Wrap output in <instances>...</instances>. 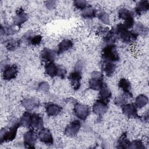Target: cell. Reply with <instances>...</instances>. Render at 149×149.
<instances>
[{"mask_svg":"<svg viewBox=\"0 0 149 149\" xmlns=\"http://www.w3.org/2000/svg\"><path fill=\"white\" fill-rule=\"evenodd\" d=\"M132 97V95L131 93H123L115 98L114 103L117 106L122 107L123 105L127 104L129 99Z\"/></svg>","mask_w":149,"mask_h":149,"instance_id":"25","label":"cell"},{"mask_svg":"<svg viewBox=\"0 0 149 149\" xmlns=\"http://www.w3.org/2000/svg\"><path fill=\"white\" fill-rule=\"evenodd\" d=\"M91 77H98V78H103V74L101 72L99 71H93L91 73Z\"/></svg>","mask_w":149,"mask_h":149,"instance_id":"43","label":"cell"},{"mask_svg":"<svg viewBox=\"0 0 149 149\" xmlns=\"http://www.w3.org/2000/svg\"><path fill=\"white\" fill-rule=\"evenodd\" d=\"M29 19L28 14L26 13L23 9H19L16 13L15 16L13 19L14 24L17 27H20Z\"/></svg>","mask_w":149,"mask_h":149,"instance_id":"13","label":"cell"},{"mask_svg":"<svg viewBox=\"0 0 149 149\" xmlns=\"http://www.w3.org/2000/svg\"><path fill=\"white\" fill-rule=\"evenodd\" d=\"M66 74V68L64 66H63L62 65H58L57 76H59V77H61L62 79H64Z\"/></svg>","mask_w":149,"mask_h":149,"instance_id":"38","label":"cell"},{"mask_svg":"<svg viewBox=\"0 0 149 149\" xmlns=\"http://www.w3.org/2000/svg\"><path fill=\"white\" fill-rule=\"evenodd\" d=\"M38 138V134L34 129L26 132L23 136V143L26 148H34V145Z\"/></svg>","mask_w":149,"mask_h":149,"instance_id":"5","label":"cell"},{"mask_svg":"<svg viewBox=\"0 0 149 149\" xmlns=\"http://www.w3.org/2000/svg\"><path fill=\"white\" fill-rule=\"evenodd\" d=\"M73 47V42L70 40H63L58 45L57 54L59 55L63 54L69 49H70Z\"/></svg>","mask_w":149,"mask_h":149,"instance_id":"21","label":"cell"},{"mask_svg":"<svg viewBox=\"0 0 149 149\" xmlns=\"http://www.w3.org/2000/svg\"><path fill=\"white\" fill-rule=\"evenodd\" d=\"M81 73L74 70L71 72L68 76V79L71 84L72 88L74 90H77L80 88L81 86Z\"/></svg>","mask_w":149,"mask_h":149,"instance_id":"12","label":"cell"},{"mask_svg":"<svg viewBox=\"0 0 149 149\" xmlns=\"http://www.w3.org/2000/svg\"><path fill=\"white\" fill-rule=\"evenodd\" d=\"M38 88L40 90L47 91L49 90V86L47 82L45 81H42L39 83L38 84Z\"/></svg>","mask_w":149,"mask_h":149,"instance_id":"40","label":"cell"},{"mask_svg":"<svg viewBox=\"0 0 149 149\" xmlns=\"http://www.w3.org/2000/svg\"><path fill=\"white\" fill-rule=\"evenodd\" d=\"M111 97H112L111 91L107 87V84H105L104 86L100 90V93H99L100 99L108 102Z\"/></svg>","mask_w":149,"mask_h":149,"instance_id":"26","label":"cell"},{"mask_svg":"<svg viewBox=\"0 0 149 149\" xmlns=\"http://www.w3.org/2000/svg\"><path fill=\"white\" fill-rule=\"evenodd\" d=\"M102 58L104 61L115 63L119 60V55L116 46L113 45H106L102 50Z\"/></svg>","mask_w":149,"mask_h":149,"instance_id":"3","label":"cell"},{"mask_svg":"<svg viewBox=\"0 0 149 149\" xmlns=\"http://www.w3.org/2000/svg\"><path fill=\"white\" fill-rule=\"evenodd\" d=\"M118 86L124 93H131L132 85L127 79L125 78L120 79L118 83Z\"/></svg>","mask_w":149,"mask_h":149,"instance_id":"28","label":"cell"},{"mask_svg":"<svg viewBox=\"0 0 149 149\" xmlns=\"http://www.w3.org/2000/svg\"><path fill=\"white\" fill-rule=\"evenodd\" d=\"M149 9V2L148 1H140L137 4L134 8V15H140L144 12H146Z\"/></svg>","mask_w":149,"mask_h":149,"instance_id":"19","label":"cell"},{"mask_svg":"<svg viewBox=\"0 0 149 149\" xmlns=\"http://www.w3.org/2000/svg\"><path fill=\"white\" fill-rule=\"evenodd\" d=\"M57 55V52L54 50L45 48L41 51L40 56L43 61L48 63L54 62L56 59Z\"/></svg>","mask_w":149,"mask_h":149,"instance_id":"14","label":"cell"},{"mask_svg":"<svg viewBox=\"0 0 149 149\" xmlns=\"http://www.w3.org/2000/svg\"><path fill=\"white\" fill-rule=\"evenodd\" d=\"M105 84L103 81V78L91 77L88 81V87L93 90H100Z\"/></svg>","mask_w":149,"mask_h":149,"instance_id":"18","label":"cell"},{"mask_svg":"<svg viewBox=\"0 0 149 149\" xmlns=\"http://www.w3.org/2000/svg\"><path fill=\"white\" fill-rule=\"evenodd\" d=\"M122 111L123 115L130 119H140L137 113V108L133 104L127 103L122 107Z\"/></svg>","mask_w":149,"mask_h":149,"instance_id":"7","label":"cell"},{"mask_svg":"<svg viewBox=\"0 0 149 149\" xmlns=\"http://www.w3.org/2000/svg\"><path fill=\"white\" fill-rule=\"evenodd\" d=\"M17 31L16 29L12 25H7L4 27L1 26V36H12L15 34Z\"/></svg>","mask_w":149,"mask_h":149,"instance_id":"34","label":"cell"},{"mask_svg":"<svg viewBox=\"0 0 149 149\" xmlns=\"http://www.w3.org/2000/svg\"><path fill=\"white\" fill-rule=\"evenodd\" d=\"M18 73L17 66L15 65H5L2 72V77L5 80L14 79Z\"/></svg>","mask_w":149,"mask_h":149,"instance_id":"10","label":"cell"},{"mask_svg":"<svg viewBox=\"0 0 149 149\" xmlns=\"http://www.w3.org/2000/svg\"><path fill=\"white\" fill-rule=\"evenodd\" d=\"M140 119H141L144 122H148V112H147L146 114H144V116L140 117Z\"/></svg>","mask_w":149,"mask_h":149,"instance_id":"44","label":"cell"},{"mask_svg":"<svg viewBox=\"0 0 149 149\" xmlns=\"http://www.w3.org/2000/svg\"><path fill=\"white\" fill-rule=\"evenodd\" d=\"M40 140L46 144L51 145L54 143V139L51 131L47 128H42L38 133Z\"/></svg>","mask_w":149,"mask_h":149,"instance_id":"11","label":"cell"},{"mask_svg":"<svg viewBox=\"0 0 149 149\" xmlns=\"http://www.w3.org/2000/svg\"><path fill=\"white\" fill-rule=\"evenodd\" d=\"M130 141L127 137L126 133H123L117 141V148H128L130 144Z\"/></svg>","mask_w":149,"mask_h":149,"instance_id":"31","label":"cell"},{"mask_svg":"<svg viewBox=\"0 0 149 149\" xmlns=\"http://www.w3.org/2000/svg\"><path fill=\"white\" fill-rule=\"evenodd\" d=\"M81 16L85 19H93L97 16L95 9L91 6H87L84 9L81 10Z\"/></svg>","mask_w":149,"mask_h":149,"instance_id":"27","label":"cell"},{"mask_svg":"<svg viewBox=\"0 0 149 149\" xmlns=\"http://www.w3.org/2000/svg\"><path fill=\"white\" fill-rule=\"evenodd\" d=\"M19 126H20L18 121H16L13 122L9 127L1 129L0 132L1 143L13 140L16 136L17 129Z\"/></svg>","mask_w":149,"mask_h":149,"instance_id":"2","label":"cell"},{"mask_svg":"<svg viewBox=\"0 0 149 149\" xmlns=\"http://www.w3.org/2000/svg\"><path fill=\"white\" fill-rule=\"evenodd\" d=\"M44 121L42 116L38 113L31 114V127L36 129H41L43 128Z\"/></svg>","mask_w":149,"mask_h":149,"instance_id":"17","label":"cell"},{"mask_svg":"<svg viewBox=\"0 0 149 149\" xmlns=\"http://www.w3.org/2000/svg\"><path fill=\"white\" fill-rule=\"evenodd\" d=\"M62 111V108L54 103H48L45 105V111L49 116H55L59 115Z\"/></svg>","mask_w":149,"mask_h":149,"instance_id":"16","label":"cell"},{"mask_svg":"<svg viewBox=\"0 0 149 149\" xmlns=\"http://www.w3.org/2000/svg\"><path fill=\"white\" fill-rule=\"evenodd\" d=\"M108 103L102 100H97L93 104V112L98 116H102L108 109Z\"/></svg>","mask_w":149,"mask_h":149,"instance_id":"9","label":"cell"},{"mask_svg":"<svg viewBox=\"0 0 149 149\" xmlns=\"http://www.w3.org/2000/svg\"><path fill=\"white\" fill-rule=\"evenodd\" d=\"M116 36L113 30H109L104 37V41L106 45H113L116 40Z\"/></svg>","mask_w":149,"mask_h":149,"instance_id":"32","label":"cell"},{"mask_svg":"<svg viewBox=\"0 0 149 149\" xmlns=\"http://www.w3.org/2000/svg\"><path fill=\"white\" fill-rule=\"evenodd\" d=\"M42 40V37L40 35L35 34L33 31L26 32L22 37V41L25 43L31 45H39Z\"/></svg>","mask_w":149,"mask_h":149,"instance_id":"8","label":"cell"},{"mask_svg":"<svg viewBox=\"0 0 149 149\" xmlns=\"http://www.w3.org/2000/svg\"><path fill=\"white\" fill-rule=\"evenodd\" d=\"M81 125L80 121L76 120L69 123L64 130V134L70 137H75L79 133Z\"/></svg>","mask_w":149,"mask_h":149,"instance_id":"6","label":"cell"},{"mask_svg":"<svg viewBox=\"0 0 149 149\" xmlns=\"http://www.w3.org/2000/svg\"><path fill=\"white\" fill-rule=\"evenodd\" d=\"M31 114L29 111L25 112L18 120L19 126L24 127H30L31 125Z\"/></svg>","mask_w":149,"mask_h":149,"instance_id":"20","label":"cell"},{"mask_svg":"<svg viewBox=\"0 0 149 149\" xmlns=\"http://www.w3.org/2000/svg\"><path fill=\"white\" fill-rule=\"evenodd\" d=\"M144 148H145V146L143 141L139 139H137V140H133L132 142H130V144L128 147V148H131V149Z\"/></svg>","mask_w":149,"mask_h":149,"instance_id":"35","label":"cell"},{"mask_svg":"<svg viewBox=\"0 0 149 149\" xmlns=\"http://www.w3.org/2000/svg\"><path fill=\"white\" fill-rule=\"evenodd\" d=\"M84 66V61L82 60H79L76 62L74 66V70L81 73V71L83 70Z\"/></svg>","mask_w":149,"mask_h":149,"instance_id":"39","label":"cell"},{"mask_svg":"<svg viewBox=\"0 0 149 149\" xmlns=\"http://www.w3.org/2000/svg\"><path fill=\"white\" fill-rule=\"evenodd\" d=\"M102 70L107 76H111L116 70V66L115 63L104 61L102 65Z\"/></svg>","mask_w":149,"mask_h":149,"instance_id":"24","label":"cell"},{"mask_svg":"<svg viewBox=\"0 0 149 149\" xmlns=\"http://www.w3.org/2000/svg\"><path fill=\"white\" fill-rule=\"evenodd\" d=\"M148 102V97L144 94H139L136 97L134 101V105L137 108H141L146 106Z\"/></svg>","mask_w":149,"mask_h":149,"instance_id":"30","label":"cell"},{"mask_svg":"<svg viewBox=\"0 0 149 149\" xmlns=\"http://www.w3.org/2000/svg\"><path fill=\"white\" fill-rule=\"evenodd\" d=\"M73 112L75 116L80 120H85L90 113V109L87 105L76 103L73 108Z\"/></svg>","mask_w":149,"mask_h":149,"instance_id":"4","label":"cell"},{"mask_svg":"<svg viewBox=\"0 0 149 149\" xmlns=\"http://www.w3.org/2000/svg\"><path fill=\"white\" fill-rule=\"evenodd\" d=\"M21 40L16 38H10L6 41L5 46L8 50L14 51L20 47Z\"/></svg>","mask_w":149,"mask_h":149,"instance_id":"29","label":"cell"},{"mask_svg":"<svg viewBox=\"0 0 149 149\" xmlns=\"http://www.w3.org/2000/svg\"><path fill=\"white\" fill-rule=\"evenodd\" d=\"M45 5L46 7L49 9H54L56 6V2L53 1H45Z\"/></svg>","mask_w":149,"mask_h":149,"instance_id":"42","label":"cell"},{"mask_svg":"<svg viewBox=\"0 0 149 149\" xmlns=\"http://www.w3.org/2000/svg\"><path fill=\"white\" fill-rule=\"evenodd\" d=\"M45 72L51 77L57 76L58 65H56L54 62L47 63L45 66Z\"/></svg>","mask_w":149,"mask_h":149,"instance_id":"23","label":"cell"},{"mask_svg":"<svg viewBox=\"0 0 149 149\" xmlns=\"http://www.w3.org/2000/svg\"><path fill=\"white\" fill-rule=\"evenodd\" d=\"M113 30L115 32L116 37L119 38L121 41L125 43H131L134 42L137 37L132 31H130L129 29L125 27L123 24L121 23L116 25Z\"/></svg>","mask_w":149,"mask_h":149,"instance_id":"1","label":"cell"},{"mask_svg":"<svg viewBox=\"0 0 149 149\" xmlns=\"http://www.w3.org/2000/svg\"><path fill=\"white\" fill-rule=\"evenodd\" d=\"M40 101L38 99L34 97L27 98L22 101L23 107L27 111H31L34 109L38 108L40 105Z\"/></svg>","mask_w":149,"mask_h":149,"instance_id":"15","label":"cell"},{"mask_svg":"<svg viewBox=\"0 0 149 149\" xmlns=\"http://www.w3.org/2000/svg\"><path fill=\"white\" fill-rule=\"evenodd\" d=\"M134 15L133 12L126 8H121L119 9L118 12L119 17L124 20H126L130 18L134 17Z\"/></svg>","mask_w":149,"mask_h":149,"instance_id":"33","label":"cell"},{"mask_svg":"<svg viewBox=\"0 0 149 149\" xmlns=\"http://www.w3.org/2000/svg\"><path fill=\"white\" fill-rule=\"evenodd\" d=\"M74 6L78 9L83 10L87 6H88L87 3L86 1L84 0H76L73 2Z\"/></svg>","mask_w":149,"mask_h":149,"instance_id":"37","label":"cell"},{"mask_svg":"<svg viewBox=\"0 0 149 149\" xmlns=\"http://www.w3.org/2000/svg\"><path fill=\"white\" fill-rule=\"evenodd\" d=\"M132 31L137 36H146L148 33L147 27L140 22L134 23L133 27V30Z\"/></svg>","mask_w":149,"mask_h":149,"instance_id":"22","label":"cell"},{"mask_svg":"<svg viewBox=\"0 0 149 149\" xmlns=\"http://www.w3.org/2000/svg\"><path fill=\"white\" fill-rule=\"evenodd\" d=\"M109 31L108 27H104V26H101L98 28L97 33L98 35H103V34H106L108 31Z\"/></svg>","mask_w":149,"mask_h":149,"instance_id":"41","label":"cell"},{"mask_svg":"<svg viewBox=\"0 0 149 149\" xmlns=\"http://www.w3.org/2000/svg\"><path fill=\"white\" fill-rule=\"evenodd\" d=\"M98 18L104 24L109 23V16L108 13L102 10L97 14Z\"/></svg>","mask_w":149,"mask_h":149,"instance_id":"36","label":"cell"}]
</instances>
